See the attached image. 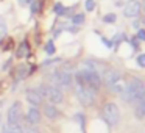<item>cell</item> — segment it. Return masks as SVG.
I'll return each mask as SVG.
<instances>
[{
	"instance_id": "4316f807",
	"label": "cell",
	"mask_w": 145,
	"mask_h": 133,
	"mask_svg": "<svg viewBox=\"0 0 145 133\" xmlns=\"http://www.w3.org/2000/svg\"><path fill=\"white\" fill-rule=\"evenodd\" d=\"M131 42H133V47H134V49H139V41H137V39H136V38L133 39Z\"/></svg>"
},
{
	"instance_id": "603a6c76",
	"label": "cell",
	"mask_w": 145,
	"mask_h": 133,
	"mask_svg": "<svg viewBox=\"0 0 145 133\" xmlns=\"http://www.w3.org/2000/svg\"><path fill=\"white\" fill-rule=\"evenodd\" d=\"M84 7H86V10H88V11H94L95 10V0H86Z\"/></svg>"
},
{
	"instance_id": "ac0fdd59",
	"label": "cell",
	"mask_w": 145,
	"mask_h": 133,
	"mask_svg": "<svg viewBox=\"0 0 145 133\" xmlns=\"http://www.w3.org/2000/svg\"><path fill=\"white\" fill-rule=\"evenodd\" d=\"M55 13H56L58 16H64V14H67V10L64 8L63 3H56L55 5Z\"/></svg>"
},
{
	"instance_id": "cb8c5ba5",
	"label": "cell",
	"mask_w": 145,
	"mask_h": 133,
	"mask_svg": "<svg viewBox=\"0 0 145 133\" xmlns=\"http://www.w3.org/2000/svg\"><path fill=\"white\" fill-rule=\"evenodd\" d=\"M7 32H8V30H7V24H5V25H0V41L7 36Z\"/></svg>"
},
{
	"instance_id": "3957f363",
	"label": "cell",
	"mask_w": 145,
	"mask_h": 133,
	"mask_svg": "<svg viewBox=\"0 0 145 133\" xmlns=\"http://www.w3.org/2000/svg\"><path fill=\"white\" fill-rule=\"evenodd\" d=\"M38 91L41 92L42 99H47L48 103H53V105H58L64 100V94L59 88L53 85H41L38 88Z\"/></svg>"
},
{
	"instance_id": "5bb4252c",
	"label": "cell",
	"mask_w": 145,
	"mask_h": 133,
	"mask_svg": "<svg viewBox=\"0 0 145 133\" xmlns=\"http://www.w3.org/2000/svg\"><path fill=\"white\" fill-rule=\"evenodd\" d=\"M16 55H17V58H22V57H25V55H28V42L24 41L22 44L19 45V49H17Z\"/></svg>"
},
{
	"instance_id": "e0dca14e",
	"label": "cell",
	"mask_w": 145,
	"mask_h": 133,
	"mask_svg": "<svg viewBox=\"0 0 145 133\" xmlns=\"http://www.w3.org/2000/svg\"><path fill=\"white\" fill-rule=\"evenodd\" d=\"M72 22H73V25H81V24L84 22V14L83 13L75 14V16L72 17Z\"/></svg>"
},
{
	"instance_id": "7c38bea8",
	"label": "cell",
	"mask_w": 145,
	"mask_h": 133,
	"mask_svg": "<svg viewBox=\"0 0 145 133\" xmlns=\"http://www.w3.org/2000/svg\"><path fill=\"white\" fill-rule=\"evenodd\" d=\"M44 114H45V117H48V119H56L58 114H59V111H58L56 105L45 103L44 105Z\"/></svg>"
},
{
	"instance_id": "2e32d148",
	"label": "cell",
	"mask_w": 145,
	"mask_h": 133,
	"mask_svg": "<svg viewBox=\"0 0 145 133\" xmlns=\"http://www.w3.org/2000/svg\"><path fill=\"white\" fill-rule=\"evenodd\" d=\"M3 133H24V130H22V125H13V127H5L3 128Z\"/></svg>"
},
{
	"instance_id": "44dd1931",
	"label": "cell",
	"mask_w": 145,
	"mask_h": 133,
	"mask_svg": "<svg viewBox=\"0 0 145 133\" xmlns=\"http://www.w3.org/2000/svg\"><path fill=\"white\" fill-rule=\"evenodd\" d=\"M39 10H41V2L39 0H33L31 2V13L36 14V13H39Z\"/></svg>"
},
{
	"instance_id": "8992f818",
	"label": "cell",
	"mask_w": 145,
	"mask_h": 133,
	"mask_svg": "<svg viewBox=\"0 0 145 133\" xmlns=\"http://www.w3.org/2000/svg\"><path fill=\"white\" fill-rule=\"evenodd\" d=\"M101 116H103V119L106 120L109 125H116V124L119 122V119H120V111H119V108H117L116 103L109 102V103H106L103 107Z\"/></svg>"
},
{
	"instance_id": "ffe728a7",
	"label": "cell",
	"mask_w": 145,
	"mask_h": 133,
	"mask_svg": "<svg viewBox=\"0 0 145 133\" xmlns=\"http://www.w3.org/2000/svg\"><path fill=\"white\" fill-rule=\"evenodd\" d=\"M116 19H117V16L114 13H109V14H106V16L103 17V22H106V24H114L116 22Z\"/></svg>"
},
{
	"instance_id": "9a60e30c",
	"label": "cell",
	"mask_w": 145,
	"mask_h": 133,
	"mask_svg": "<svg viewBox=\"0 0 145 133\" xmlns=\"http://www.w3.org/2000/svg\"><path fill=\"white\" fill-rule=\"evenodd\" d=\"M28 75V67L27 66H20L17 67V72H16V80H22Z\"/></svg>"
},
{
	"instance_id": "7a4b0ae2",
	"label": "cell",
	"mask_w": 145,
	"mask_h": 133,
	"mask_svg": "<svg viewBox=\"0 0 145 133\" xmlns=\"http://www.w3.org/2000/svg\"><path fill=\"white\" fill-rule=\"evenodd\" d=\"M122 99L125 102H139L145 97V86L140 80H131L122 91Z\"/></svg>"
},
{
	"instance_id": "6da1fadb",
	"label": "cell",
	"mask_w": 145,
	"mask_h": 133,
	"mask_svg": "<svg viewBox=\"0 0 145 133\" xmlns=\"http://www.w3.org/2000/svg\"><path fill=\"white\" fill-rule=\"evenodd\" d=\"M75 80H76V85L88 86V88L92 89V91H97V89H100V86H101L100 74H98L97 70H94V69H88V67H83V69L76 70Z\"/></svg>"
},
{
	"instance_id": "4fadbf2b",
	"label": "cell",
	"mask_w": 145,
	"mask_h": 133,
	"mask_svg": "<svg viewBox=\"0 0 145 133\" xmlns=\"http://www.w3.org/2000/svg\"><path fill=\"white\" fill-rule=\"evenodd\" d=\"M136 116L139 119H145V97L142 100L136 102Z\"/></svg>"
},
{
	"instance_id": "5b68a950",
	"label": "cell",
	"mask_w": 145,
	"mask_h": 133,
	"mask_svg": "<svg viewBox=\"0 0 145 133\" xmlns=\"http://www.w3.org/2000/svg\"><path fill=\"white\" fill-rule=\"evenodd\" d=\"M75 94H76V99L80 100V103L84 105V107H91L95 100V91H92L88 86L76 85L75 86Z\"/></svg>"
},
{
	"instance_id": "7402d4cb",
	"label": "cell",
	"mask_w": 145,
	"mask_h": 133,
	"mask_svg": "<svg viewBox=\"0 0 145 133\" xmlns=\"http://www.w3.org/2000/svg\"><path fill=\"white\" fill-rule=\"evenodd\" d=\"M45 52H47L48 55H53V53H55V45H53V41H48L47 44H45Z\"/></svg>"
},
{
	"instance_id": "9c48e42d",
	"label": "cell",
	"mask_w": 145,
	"mask_h": 133,
	"mask_svg": "<svg viewBox=\"0 0 145 133\" xmlns=\"http://www.w3.org/2000/svg\"><path fill=\"white\" fill-rule=\"evenodd\" d=\"M25 122L28 125H38L41 122V113H39L38 107H31L27 110V114H25Z\"/></svg>"
},
{
	"instance_id": "d4e9b609",
	"label": "cell",
	"mask_w": 145,
	"mask_h": 133,
	"mask_svg": "<svg viewBox=\"0 0 145 133\" xmlns=\"http://www.w3.org/2000/svg\"><path fill=\"white\" fill-rule=\"evenodd\" d=\"M137 64L140 67H145V53H142V55L137 57Z\"/></svg>"
},
{
	"instance_id": "83f0119b",
	"label": "cell",
	"mask_w": 145,
	"mask_h": 133,
	"mask_svg": "<svg viewBox=\"0 0 145 133\" xmlns=\"http://www.w3.org/2000/svg\"><path fill=\"white\" fill-rule=\"evenodd\" d=\"M133 27H134V28H139V27H140V22H137V20H136V22L133 24Z\"/></svg>"
},
{
	"instance_id": "d6986e66",
	"label": "cell",
	"mask_w": 145,
	"mask_h": 133,
	"mask_svg": "<svg viewBox=\"0 0 145 133\" xmlns=\"http://www.w3.org/2000/svg\"><path fill=\"white\" fill-rule=\"evenodd\" d=\"M22 130H24V133H41L36 125H28V124L25 127H22Z\"/></svg>"
},
{
	"instance_id": "277c9868",
	"label": "cell",
	"mask_w": 145,
	"mask_h": 133,
	"mask_svg": "<svg viewBox=\"0 0 145 133\" xmlns=\"http://www.w3.org/2000/svg\"><path fill=\"white\" fill-rule=\"evenodd\" d=\"M50 80H52V83H53V86H56V88H59V89H69L70 86H72V82H73L72 74H70L69 70H64V69L55 70L50 75Z\"/></svg>"
},
{
	"instance_id": "52a82bcc",
	"label": "cell",
	"mask_w": 145,
	"mask_h": 133,
	"mask_svg": "<svg viewBox=\"0 0 145 133\" xmlns=\"http://www.w3.org/2000/svg\"><path fill=\"white\" fill-rule=\"evenodd\" d=\"M20 120H22V107H20L19 102H14L10 108H8L7 113V125L13 127V125H19Z\"/></svg>"
},
{
	"instance_id": "ba28073f",
	"label": "cell",
	"mask_w": 145,
	"mask_h": 133,
	"mask_svg": "<svg viewBox=\"0 0 145 133\" xmlns=\"http://www.w3.org/2000/svg\"><path fill=\"white\" fill-rule=\"evenodd\" d=\"M120 78H122V75H120V72L116 69H108V70H105V74H103V82H105V85L109 86V88H112L116 83H119Z\"/></svg>"
},
{
	"instance_id": "30bf717a",
	"label": "cell",
	"mask_w": 145,
	"mask_h": 133,
	"mask_svg": "<svg viewBox=\"0 0 145 133\" xmlns=\"http://www.w3.org/2000/svg\"><path fill=\"white\" fill-rule=\"evenodd\" d=\"M139 13H140V3L137 0H129L123 8V14L126 17H137Z\"/></svg>"
},
{
	"instance_id": "484cf974",
	"label": "cell",
	"mask_w": 145,
	"mask_h": 133,
	"mask_svg": "<svg viewBox=\"0 0 145 133\" xmlns=\"http://www.w3.org/2000/svg\"><path fill=\"white\" fill-rule=\"evenodd\" d=\"M137 38L140 39V41H145V30H139V32H137Z\"/></svg>"
},
{
	"instance_id": "8fae6325",
	"label": "cell",
	"mask_w": 145,
	"mask_h": 133,
	"mask_svg": "<svg viewBox=\"0 0 145 133\" xmlns=\"http://www.w3.org/2000/svg\"><path fill=\"white\" fill-rule=\"evenodd\" d=\"M27 100H28V103L31 105V107H39V105H42V95L41 92L38 91V89H28L27 91Z\"/></svg>"
},
{
	"instance_id": "f1b7e54d",
	"label": "cell",
	"mask_w": 145,
	"mask_h": 133,
	"mask_svg": "<svg viewBox=\"0 0 145 133\" xmlns=\"http://www.w3.org/2000/svg\"><path fill=\"white\" fill-rule=\"evenodd\" d=\"M0 25H5V19L2 16H0Z\"/></svg>"
}]
</instances>
